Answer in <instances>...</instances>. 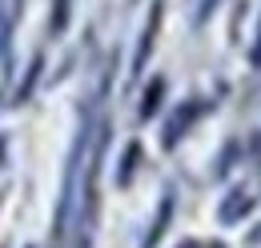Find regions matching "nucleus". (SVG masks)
<instances>
[{"label": "nucleus", "instance_id": "obj_1", "mask_svg": "<svg viewBox=\"0 0 261 248\" xmlns=\"http://www.w3.org/2000/svg\"><path fill=\"white\" fill-rule=\"evenodd\" d=\"M197 116H201V108H197V104H189L185 112H173V120L165 124V148H173V144H177V136H185V128H189Z\"/></svg>", "mask_w": 261, "mask_h": 248}, {"label": "nucleus", "instance_id": "obj_2", "mask_svg": "<svg viewBox=\"0 0 261 248\" xmlns=\"http://www.w3.org/2000/svg\"><path fill=\"white\" fill-rule=\"evenodd\" d=\"M169 212H173V200H169V196H165L161 212H157V224H153V228H149V236H145V244H141V248H153V244H157V240H161L165 224H169Z\"/></svg>", "mask_w": 261, "mask_h": 248}, {"label": "nucleus", "instance_id": "obj_3", "mask_svg": "<svg viewBox=\"0 0 261 248\" xmlns=\"http://www.w3.org/2000/svg\"><path fill=\"white\" fill-rule=\"evenodd\" d=\"M161 92H165V80H153V92H145V104H141V116H145V120L157 112V104H161Z\"/></svg>", "mask_w": 261, "mask_h": 248}]
</instances>
